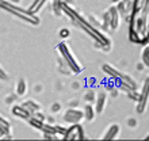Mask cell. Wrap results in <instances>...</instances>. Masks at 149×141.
Wrapping results in <instances>:
<instances>
[{
    "label": "cell",
    "mask_w": 149,
    "mask_h": 141,
    "mask_svg": "<svg viewBox=\"0 0 149 141\" xmlns=\"http://www.w3.org/2000/svg\"><path fill=\"white\" fill-rule=\"evenodd\" d=\"M127 126H129V128H136V126H137V119L133 117L127 118Z\"/></svg>",
    "instance_id": "24"
},
{
    "label": "cell",
    "mask_w": 149,
    "mask_h": 141,
    "mask_svg": "<svg viewBox=\"0 0 149 141\" xmlns=\"http://www.w3.org/2000/svg\"><path fill=\"white\" fill-rule=\"evenodd\" d=\"M119 133H121V126L118 124H111L106 129L102 138L103 140H117L119 137Z\"/></svg>",
    "instance_id": "10"
},
{
    "label": "cell",
    "mask_w": 149,
    "mask_h": 141,
    "mask_svg": "<svg viewBox=\"0 0 149 141\" xmlns=\"http://www.w3.org/2000/svg\"><path fill=\"white\" fill-rule=\"evenodd\" d=\"M144 67H145V65H144V63H138L137 64V69L138 70H142V69H144Z\"/></svg>",
    "instance_id": "29"
},
{
    "label": "cell",
    "mask_w": 149,
    "mask_h": 141,
    "mask_svg": "<svg viewBox=\"0 0 149 141\" xmlns=\"http://www.w3.org/2000/svg\"><path fill=\"white\" fill-rule=\"evenodd\" d=\"M83 119H84V113H83V110L77 109V107H69L63 115V121L68 125L80 124Z\"/></svg>",
    "instance_id": "6"
},
{
    "label": "cell",
    "mask_w": 149,
    "mask_h": 141,
    "mask_svg": "<svg viewBox=\"0 0 149 141\" xmlns=\"http://www.w3.org/2000/svg\"><path fill=\"white\" fill-rule=\"evenodd\" d=\"M10 129H11L10 122H8L7 119L3 117V115H0V133L3 134V137H8Z\"/></svg>",
    "instance_id": "17"
},
{
    "label": "cell",
    "mask_w": 149,
    "mask_h": 141,
    "mask_svg": "<svg viewBox=\"0 0 149 141\" xmlns=\"http://www.w3.org/2000/svg\"><path fill=\"white\" fill-rule=\"evenodd\" d=\"M27 122H29V125L33 126V128H36V129H38V130H42V126L46 121H41V119H38L37 117L31 115V117L27 119Z\"/></svg>",
    "instance_id": "19"
},
{
    "label": "cell",
    "mask_w": 149,
    "mask_h": 141,
    "mask_svg": "<svg viewBox=\"0 0 149 141\" xmlns=\"http://www.w3.org/2000/svg\"><path fill=\"white\" fill-rule=\"evenodd\" d=\"M33 115H34V117H37L38 119H41V121H46V115H45L43 113H41V110H39V111H37V113H34Z\"/></svg>",
    "instance_id": "25"
},
{
    "label": "cell",
    "mask_w": 149,
    "mask_h": 141,
    "mask_svg": "<svg viewBox=\"0 0 149 141\" xmlns=\"http://www.w3.org/2000/svg\"><path fill=\"white\" fill-rule=\"evenodd\" d=\"M77 105H79L77 101H72L71 102V107H77Z\"/></svg>",
    "instance_id": "31"
},
{
    "label": "cell",
    "mask_w": 149,
    "mask_h": 141,
    "mask_svg": "<svg viewBox=\"0 0 149 141\" xmlns=\"http://www.w3.org/2000/svg\"><path fill=\"white\" fill-rule=\"evenodd\" d=\"M57 52L60 53V56L64 59V61L67 63V65L69 67V69H71L72 73L74 75H79L80 72H83V65L77 61V59L74 57V54L72 53V50L69 49V46H68L67 42H64V41H61V42L57 45Z\"/></svg>",
    "instance_id": "3"
},
{
    "label": "cell",
    "mask_w": 149,
    "mask_h": 141,
    "mask_svg": "<svg viewBox=\"0 0 149 141\" xmlns=\"http://www.w3.org/2000/svg\"><path fill=\"white\" fill-rule=\"evenodd\" d=\"M149 101V77L145 79V82L142 84V88L138 94V101H137V113H144L148 106Z\"/></svg>",
    "instance_id": "7"
},
{
    "label": "cell",
    "mask_w": 149,
    "mask_h": 141,
    "mask_svg": "<svg viewBox=\"0 0 149 141\" xmlns=\"http://www.w3.org/2000/svg\"><path fill=\"white\" fill-rule=\"evenodd\" d=\"M52 10H53L56 16L63 15V0H53V3H52Z\"/></svg>",
    "instance_id": "18"
},
{
    "label": "cell",
    "mask_w": 149,
    "mask_h": 141,
    "mask_svg": "<svg viewBox=\"0 0 149 141\" xmlns=\"http://www.w3.org/2000/svg\"><path fill=\"white\" fill-rule=\"evenodd\" d=\"M146 140H149V134H148V136H146Z\"/></svg>",
    "instance_id": "35"
},
{
    "label": "cell",
    "mask_w": 149,
    "mask_h": 141,
    "mask_svg": "<svg viewBox=\"0 0 149 141\" xmlns=\"http://www.w3.org/2000/svg\"><path fill=\"white\" fill-rule=\"evenodd\" d=\"M7 1H10V3H12V4H19L20 3V0H7Z\"/></svg>",
    "instance_id": "32"
},
{
    "label": "cell",
    "mask_w": 149,
    "mask_h": 141,
    "mask_svg": "<svg viewBox=\"0 0 149 141\" xmlns=\"http://www.w3.org/2000/svg\"><path fill=\"white\" fill-rule=\"evenodd\" d=\"M60 110H61V105L58 102H54L53 105L50 106V111L52 113H58Z\"/></svg>",
    "instance_id": "23"
},
{
    "label": "cell",
    "mask_w": 149,
    "mask_h": 141,
    "mask_svg": "<svg viewBox=\"0 0 149 141\" xmlns=\"http://www.w3.org/2000/svg\"><path fill=\"white\" fill-rule=\"evenodd\" d=\"M103 23H104L106 30H109V29L113 30V31L118 30L119 24H121V14H119V11H118V8L115 4L111 6V7L103 14Z\"/></svg>",
    "instance_id": "5"
},
{
    "label": "cell",
    "mask_w": 149,
    "mask_h": 141,
    "mask_svg": "<svg viewBox=\"0 0 149 141\" xmlns=\"http://www.w3.org/2000/svg\"><path fill=\"white\" fill-rule=\"evenodd\" d=\"M83 113H84V119L86 121H94V118L96 117V110H95V106L92 103H87L83 109Z\"/></svg>",
    "instance_id": "13"
},
{
    "label": "cell",
    "mask_w": 149,
    "mask_h": 141,
    "mask_svg": "<svg viewBox=\"0 0 149 141\" xmlns=\"http://www.w3.org/2000/svg\"><path fill=\"white\" fill-rule=\"evenodd\" d=\"M0 1H3V0H0Z\"/></svg>",
    "instance_id": "37"
},
{
    "label": "cell",
    "mask_w": 149,
    "mask_h": 141,
    "mask_svg": "<svg viewBox=\"0 0 149 141\" xmlns=\"http://www.w3.org/2000/svg\"><path fill=\"white\" fill-rule=\"evenodd\" d=\"M56 126V130H57V134H58L60 137H64L65 133H67V126H63V125H54Z\"/></svg>",
    "instance_id": "21"
},
{
    "label": "cell",
    "mask_w": 149,
    "mask_h": 141,
    "mask_svg": "<svg viewBox=\"0 0 149 141\" xmlns=\"http://www.w3.org/2000/svg\"><path fill=\"white\" fill-rule=\"evenodd\" d=\"M1 137H3V134H1V133H0V138H1Z\"/></svg>",
    "instance_id": "36"
},
{
    "label": "cell",
    "mask_w": 149,
    "mask_h": 141,
    "mask_svg": "<svg viewBox=\"0 0 149 141\" xmlns=\"http://www.w3.org/2000/svg\"><path fill=\"white\" fill-rule=\"evenodd\" d=\"M0 8H1L3 11L16 16L18 19H20L22 22H24V23L33 24V26H38V24L41 23V19L37 16V14H31L27 8H22V7H19L18 4H12V3H10V1H7V0L0 1Z\"/></svg>",
    "instance_id": "2"
},
{
    "label": "cell",
    "mask_w": 149,
    "mask_h": 141,
    "mask_svg": "<svg viewBox=\"0 0 149 141\" xmlns=\"http://www.w3.org/2000/svg\"><path fill=\"white\" fill-rule=\"evenodd\" d=\"M110 1H111L113 4H118V1H119V0H110Z\"/></svg>",
    "instance_id": "34"
},
{
    "label": "cell",
    "mask_w": 149,
    "mask_h": 141,
    "mask_svg": "<svg viewBox=\"0 0 149 141\" xmlns=\"http://www.w3.org/2000/svg\"><path fill=\"white\" fill-rule=\"evenodd\" d=\"M15 92H16V96H23V95L27 92V84H26V80H24V79H19V80L16 82Z\"/></svg>",
    "instance_id": "16"
},
{
    "label": "cell",
    "mask_w": 149,
    "mask_h": 141,
    "mask_svg": "<svg viewBox=\"0 0 149 141\" xmlns=\"http://www.w3.org/2000/svg\"><path fill=\"white\" fill-rule=\"evenodd\" d=\"M22 105H23L31 114H34V113H37V111L41 110V105L37 102L36 99H27V101H24Z\"/></svg>",
    "instance_id": "14"
},
{
    "label": "cell",
    "mask_w": 149,
    "mask_h": 141,
    "mask_svg": "<svg viewBox=\"0 0 149 141\" xmlns=\"http://www.w3.org/2000/svg\"><path fill=\"white\" fill-rule=\"evenodd\" d=\"M42 138H46V140H54V138H57V137L53 136V134H49V133H42Z\"/></svg>",
    "instance_id": "27"
},
{
    "label": "cell",
    "mask_w": 149,
    "mask_h": 141,
    "mask_svg": "<svg viewBox=\"0 0 149 141\" xmlns=\"http://www.w3.org/2000/svg\"><path fill=\"white\" fill-rule=\"evenodd\" d=\"M58 35H60V38L61 39H67L69 35H71V31H69V29H67V27H64V29H61L58 31Z\"/></svg>",
    "instance_id": "22"
},
{
    "label": "cell",
    "mask_w": 149,
    "mask_h": 141,
    "mask_svg": "<svg viewBox=\"0 0 149 141\" xmlns=\"http://www.w3.org/2000/svg\"><path fill=\"white\" fill-rule=\"evenodd\" d=\"M102 70L109 76V77L114 79V80H118V82L126 83V84H129L130 87H133V88L137 90V83H136V80H134L130 75L123 73V72H121V70H118L117 68L113 67V65H110V64H103Z\"/></svg>",
    "instance_id": "4"
},
{
    "label": "cell",
    "mask_w": 149,
    "mask_h": 141,
    "mask_svg": "<svg viewBox=\"0 0 149 141\" xmlns=\"http://www.w3.org/2000/svg\"><path fill=\"white\" fill-rule=\"evenodd\" d=\"M63 138L65 140H84L86 138V132L83 129V126L80 124H72L68 126L67 133Z\"/></svg>",
    "instance_id": "8"
},
{
    "label": "cell",
    "mask_w": 149,
    "mask_h": 141,
    "mask_svg": "<svg viewBox=\"0 0 149 141\" xmlns=\"http://www.w3.org/2000/svg\"><path fill=\"white\" fill-rule=\"evenodd\" d=\"M36 91H37V92H39V91H41V86H37L36 87Z\"/></svg>",
    "instance_id": "33"
},
{
    "label": "cell",
    "mask_w": 149,
    "mask_h": 141,
    "mask_svg": "<svg viewBox=\"0 0 149 141\" xmlns=\"http://www.w3.org/2000/svg\"><path fill=\"white\" fill-rule=\"evenodd\" d=\"M11 111H12V114H14L15 117L20 118V119H24V121H27L29 118L33 115V114L30 113V111H29L23 105H15L14 107H12Z\"/></svg>",
    "instance_id": "11"
},
{
    "label": "cell",
    "mask_w": 149,
    "mask_h": 141,
    "mask_svg": "<svg viewBox=\"0 0 149 141\" xmlns=\"http://www.w3.org/2000/svg\"><path fill=\"white\" fill-rule=\"evenodd\" d=\"M63 12L71 19L73 26L80 29V30L86 33L90 38L94 39L95 47H99V49H103V50H109V49H110V45H111L110 38H109L102 30L94 27V26L91 24V22L88 20V18L83 16L80 12H77L71 4L63 1Z\"/></svg>",
    "instance_id": "1"
},
{
    "label": "cell",
    "mask_w": 149,
    "mask_h": 141,
    "mask_svg": "<svg viewBox=\"0 0 149 141\" xmlns=\"http://www.w3.org/2000/svg\"><path fill=\"white\" fill-rule=\"evenodd\" d=\"M79 87H80V84H79L77 82H76V83H72V88H73V90H79Z\"/></svg>",
    "instance_id": "30"
},
{
    "label": "cell",
    "mask_w": 149,
    "mask_h": 141,
    "mask_svg": "<svg viewBox=\"0 0 149 141\" xmlns=\"http://www.w3.org/2000/svg\"><path fill=\"white\" fill-rule=\"evenodd\" d=\"M14 101H15V95H8L7 98H6V103H7V105H10V103H12V102H14Z\"/></svg>",
    "instance_id": "28"
},
{
    "label": "cell",
    "mask_w": 149,
    "mask_h": 141,
    "mask_svg": "<svg viewBox=\"0 0 149 141\" xmlns=\"http://www.w3.org/2000/svg\"><path fill=\"white\" fill-rule=\"evenodd\" d=\"M107 94L104 92V91H100V92H98L96 94V99H95V110H96V114H102L103 110H104V107H106L107 105Z\"/></svg>",
    "instance_id": "9"
},
{
    "label": "cell",
    "mask_w": 149,
    "mask_h": 141,
    "mask_svg": "<svg viewBox=\"0 0 149 141\" xmlns=\"http://www.w3.org/2000/svg\"><path fill=\"white\" fill-rule=\"evenodd\" d=\"M8 76H7V72L0 67V80H7Z\"/></svg>",
    "instance_id": "26"
},
{
    "label": "cell",
    "mask_w": 149,
    "mask_h": 141,
    "mask_svg": "<svg viewBox=\"0 0 149 141\" xmlns=\"http://www.w3.org/2000/svg\"><path fill=\"white\" fill-rule=\"evenodd\" d=\"M47 1H49V0H34V1L29 6L27 10L31 12V14H37V12H39L45 7V4H46Z\"/></svg>",
    "instance_id": "15"
},
{
    "label": "cell",
    "mask_w": 149,
    "mask_h": 141,
    "mask_svg": "<svg viewBox=\"0 0 149 141\" xmlns=\"http://www.w3.org/2000/svg\"><path fill=\"white\" fill-rule=\"evenodd\" d=\"M83 98H84V102L86 103H94L95 99H96V94H95L94 88H90V90H87L83 95Z\"/></svg>",
    "instance_id": "20"
},
{
    "label": "cell",
    "mask_w": 149,
    "mask_h": 141,
    "mask_svg": "<svg viewBox=\"0 0 149 141\" xmlns=\"http://www.w3.org/2000/svg\"><path fill=\"white\" fill-rule=\"evenodd\" d=\"M115 6H117L121 15H125L126 18L130 15V12H132V0H119L118 4H115Z\"/></svg>",
    "instance_id": "12"
}]
</instances>
